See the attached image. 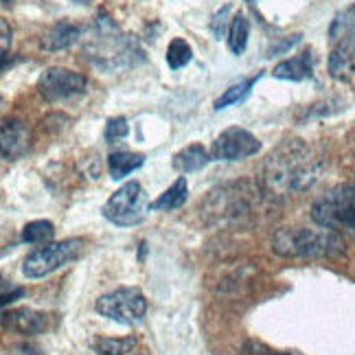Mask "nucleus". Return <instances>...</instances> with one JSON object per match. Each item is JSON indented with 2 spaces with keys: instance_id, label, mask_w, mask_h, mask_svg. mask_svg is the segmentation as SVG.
<instances>
[{
  "instance_id": "f257e3e1",
  "label": "nucleus",
  "mask_w": 355,
  "mask_h": 355,
  "mask_svg": "<svg viewBox=\"0 0 355 355\" xmlns=\"http://www.w3.org/2000/svg\"><path fill=\"white\" fill-rule=\"evenodd\" d=\"M320 162L303 141H285L266 158L259 187L268 200H279L309 189L318 180Z\"/></svg>"
},
{
  "instance_id": "f03ea898",
  "label": "nucleus",
  "mask_w": 355,
  "mask_h": 355,
  "mask_svg": "<svg viewBox=\"0 0 355 355\" xmlns=\"http://www.w3.org/2000/svg\"><path fill=\"white\" fill-rule=\"evenodd\" d=\"M272 250L288 259H336L347 245L336 230L329 228H279L272 235Z\"/></svg>"
},
{
  "instance_id": "7ed1b4c3",
  "label": "nucleus",
  "mask_w": 355,
  "mask_h": 355,
  "mask_svg": "<svg viewBox=\"0 0 355 355\" xmlns=\"http://www.w3.org/2000/svg\"><path fill=\"white\" fill-rule=\"evenodd\" d=\"M97 33L88 46V58L103 71H121L145 62V53L132 35H119L116 24L107 16H97Z\"/></svg>"
},
{
  "instance_id": "20e7f679",
  "label": "nucleus",
  "mask_w": 355,
  "mask_h": 355,
  "mask_svg": "<svg viewBox=\"0 0 355 355\" xmlns=\"http://www.w3.org/2000/svg\"><path fill=\"white\" fill-rule=\"evenodd\" d=\"M266 196L261 187H250L248 182L224 184L209 193L207 215H211L217 224H245L254 215V204Z\"/></svg>"
},
{
  "instance_id": "39448f33",
  "label": "nucleus",
  "mask_w": 355,
  "mask_h": 355,
  "mask_svg": "<svg viewBox=\"0 0 355 355\" xmlns=\"http://www.w3.org/2000/svg\"><path fill=\"white\" fill-rule=\"evenodd\" d=\"M311 220L355 239V184H338L318 196L311 204Z\"/></svg>"
},
{
  "instance_id": "423d86ee",
  "label": "nucleus",
  "mask_w": 355,
  "mask_h": 355,
  "mask_svg": "<svg viewBox=\"0 0 355 355\" xmlns=\"http://www.w3.org/2000/svg\"><path fill=\"white\" fill-rule=\"evenodd\" d=\"M149 204L152 202H147V193H145L143 184L136 180H130L121 189H116L110 196V200L103 204L101 215L110 224L121 226V228L139 226L145 222L147 211H152Z\"/></svg>"
},
{
  "instance_id": "0eeeda50",
  "label": "nucleus",
  "mask_w": 355,
  "mask_h": 355,
  "mask_svg": "<svg viewBox=\"0 0 355 355\" xmlns=\"http://www.w3.org/2000/svg\"><path fill=\"white\" fill-rule=\"evenodd\" d=\"M81 248H84V241L79 237L44 243L42 248H35L33 252L26 254L22 263V275L26 279H42L46 275H53L55 270L73 263L81 254Z\"/></svg>"
},
{
  "instance_id": "6e6552de",
  "label": "nucleus",
  "mask_w": 355,
  "mask_h": 355,
  "mask_svg": "<svg viewBox=\"0 0 355 355\" xmlns=\"http://www.w3.org/2000/svg\"><path fill=\"white\" fill-rule=\"evenodd\" d=\"M94 309L99 316L119 324H139L147 313V298L139 288H116L99 296Z\"/></svg>"
},
{
  "instance_id": "1a4fd4ad",
  "label": "nucleus",
  "mask_w": 355,
  "mask_h": 355,
  "mask_svg": "<svg viewBox=\"0 0 355 355\" xmlns=\"http://www.w3.org/2000/svg\"><path fill=\"white\" fill-rule=\"evenodd\" d=\"M261 149V141L248 130H243L239 125L224 130L215 139L211 147V158L213 160H224V162H237L254 156Z\"/></svg>"
},
{
  "instance_id": "9d476101",
  "label": "nucleus",
  "mask_w": 355,
  "mask_h": 355,
  "mask_svg": "<svg viewBox=\"0 0 355 355\" xmlns=\"http://www.w3.org/2000/svg\"><path fill=\"white\" fill-rule=\"evenodd\" d=\"M86 90V77L62 66H51L37 79V92L46 101L71 99Z\"/></svg>"
},
{
  "instance_id": "9b49d317",
  "label": "nucleus",
  "mask_w": 355,
  "mask_h": 355,
  "mask_svg": "<svg viewBox=\"0 0 355 355\" xmlns=\"http://www.w3.org/2000/svg\"><path fill=\"white\" fill-rule=\"evenodd\" d=\"M3 327L7 331L20 334V336H37L49 329V316L44 311L18 307V309L3 313Z\"/></svg>"
},
{
  "instance_id": "f8f14e48",
  "label": "nucleus",
  "mask_w": 355,
  "mask_h": 355,
  "mask_svg": "<svg viewBox=\"0 0 355 355\" xmlns=\"http://www.w3.org/2000/svg\"><path fill=\"white\" fill-rule=\"evenodd\" d=\"M29 128L20 119H5L3 130H0V147H3L5 160H18L29 152Z\"/></svg>"
},
{
  "instance_id": "ddd939ff",
  "label": "nucleus",
  "mask_w": 355,
  "mask_h": 355,
  "mask_svg": "<svg viewBox=\"0 0 355 355\" xmlns=\"http://www.w3.org/2000/svg\"><path fill=\"white\" fill-rule=\"evenodd\" d=\"M277 79H285V81H303L309 79L313 75V51L305 49L303 53L290 58V60H283L275 66L272 71Z\"/></svg>"
},
{
  "instance_id": "4468645a",
  "label": "nucleus",
  "mask_w": 355,
  "mask_h": 355,
  "mask_svg": "<svg viewBox=\"0 0 355 355\" xmlns=\"http://www.w3.org/2000/svg\"><path fill=\"white\" fill-rule=\"evenodd\" d=\"M79 37H81V26L75 22L62 20L58 24H53L51 29L42 35L40 46H42L44 51H64V49H71L73 44H77Z\"/></svg>"
},
{
  "instance_id": "2eb2a0df",
  "label": "nucleus",
  "mask_w": 355,
  "mask_h": 355,
  "mask_svg": "<svg viewBox=\"0 0 355 355\" xmlns=\"http://www.w3.org/2000/svg\"><path fill=\"white\" fill-rule=\"evenodd\" d=\"M209 162H211V152H207L204 145L200 143H191L173 156L171 167L180 173H193V171L204 169Z\"/></svg>"
},
{
  "instance_id": "dca6fc26",
  "label": "nucleus",
  "mask_w": 355,
  "mask_h": 355,
  "mask_svg": "<svg viewBox=\"0 0 355 355\" xmlns=\"http://www.w3.org/2000/svg\"><path fill=\"white\" fill-rule=\"evenodd\" d=\"M355 68V37L343 40L334 44L329 55V75L336 79H345Z\"/></svg>"
},
{
  "instance_id": "f3484780",
  "label": "nucleus",
  "mask_w": 355,
  "mask_h": 355,
  "mask_svg": "<svg viewBox=\"0 0 355 355\" xmlns=\"http://www.w3.org/2000/svg\"><path fill=\"white\" fill-rule=\"evenodd\" d=\"M145 165V154L141 152H114L107 156V171L112 180H123L132 171L141 169Z\"/></svg>"
},
{
  "instance_id": "a211bd4d",
  "label": "nucleus",
  "mask_w": 355,
  "mask_h": 355,
  "mask_svg": "<svg viewBox=\"0 0 355 355\" xmlns=\"http://www.w3.org/2000/svg\"><path fill=\"white\" fill-rule=\"evenodd\" d=\"M187 198H189L187 178H178V180L165 191V193L158 196L152 204H149V209H152V211H175L187 202Z\"/></svg>"
},
{
  "instance_id": "6ab92c4d",
  "label": "nucleus",
  "mask_w": 355,
  "mask_h": 355,
  "mask_svg": "<svg viewBox=\"0 0 355 355\" xmlns=\"http://www.w3.org/2000/svg\"><path fill=\"white\" fill-rule=\"evenodd\" d=\"M136 349V338H110V336H97L92 340V351L97 355H128Z\"/></svg>"
},
{
  "instance_id": "aec40b11",
  "label": "nucleus",
  "mask_w": 355,
  "mask_h": 355,
  "mask_svg": "<svg viewBox=\"0 0 355 355\" xmlns=\"http://www.w3.org/2000/svg\"><path fill=\"white\" fill-rule=\"evenodd\" d=\"M349 37H355V5L338 11L336 18L331 20V26H329L331 44H338V42H343V40H349Z\"/></svg>"
},
{
  "instance_id": "412c9836",
  "label": "nucleus",
  "mask_w": 355,
  "mask_h": 355,
  "mask_svg": "<svg viewBox=\"0 0 355 355\" xmlns=\"http://www.w3.org/2000/svg\"><path fill=\"white\" fill-rule=\"evenodd\" d=\"M259 79H261V73H257V75H252L248 79H243V81H239V84H233L228 90L222 92V97L215 99L213 107H215L217 112H220V110H224V107H228V105L243 101L250 94V90L254 88V84H257Z\"/></svg>"
},
{
  "instance_id": "4be33fe9",
  "label": "nucleus",
  "mask_w": 355,
  "mask_h": 355,
  "mask_svg": "<svg viewBox=\"0 0 355 355\" xmlns=\"http://www.w3.org/2000/svg\"><path fill=\"white\" fill-rule=\"evenodd\" d=\"M248 37H250V22L243 13H237V16L230 20V29H228V46L235 55H241L248 46Z\"/></svg>"
},
{
  "instance_id": "5701e85b",
  "label": "nucleus",
  "mask_w": 355,
  "mask_h": 355,
  "mask_svg": "<svg viewBox=\"0 0 355 355\" xmlns=\"http://www.w3.org/2000/svg\"><path fill=\"white\" fill-rule=\"evenodd\" d=\"M55 237V226L49 220H33L22 228L20 241L22 243H51V239Z\"/></svg>"
},
{
  "instance_id": "b1692460",
  "label": "nucleus",
  "mask_w": 355,
  "mask_h": 355,
  "mask_svg": "<svg viewBox=\"0 0 355 355\" xmlns=\"http://www.w3.org/2000/svg\"><path fill=\"white\" fill-rule=\"evenodd\" d=\"M193 58V49L182 37H173L167 46V64L171 71H180L182 66H187Z\"/></svg>"
},
{
  "instance_id": "393cba45",
  "label": "nucleus",
  "mask_w": 355,
  "mask_h": 355,
  "mask_svg": "<svg viewBox=\"0 0 355 355\" xmlns=\"http://www.w3.org/2000/svg\"><path fill=\"white\" fill-rule=\"evenodd\" d=\"M241 355H303L298 351H277L268 347L261 340H245V345L241 349Z\"/></svg>"
},
{
  "instance_id": "a878e982",
  "label": "nucleus",
  "mask_w": 355,
  "mask_h": 355,
  "mask_svg": "<svg viewBox=\"0 0 355 355\" xmlns=\"http://www.w3.org/2000/svg\"><path fill=\"white\" fill-rule=\"evenodd\" d=\"M130 134V125H128V119L125 116H112L110 121H107L105 125V141H121L125 139V136Z\"/></svg>"
},
{
  "instance_id": "bb28decb",
  "label": "nucleus",
  "mask_w": 355,
  "mask_h": 355,
  "mask_svg": "<svg viewBox=\"0 0 355 355\" xmlns=\"http://www.w3.org/2000/svg\"><path fill=\"white\" fill-rule=\"evenodd\" d=\"M230 11H233V9H230V5H226L222 11H217L215 16H213V20H211V31L215 33L217 40H222L224 33H228V29H230V24H228Z\"/></svg>"
},
{
  "instance_id": "cd10ccee",
  "label": "nucleus",
  "mask_w": 355,
  "mask_h": 355,
  "mask_svg": "<svg viewBox=\"0 0 355 355\" xmlns=\"http://www.w3.org/2000/svg\"><path fill=\"white\" fill-rule=\"evenodd\" d=\"M300 40H303V35L300 33H294V35H288L279 40V42H275L270 49H268V58H275V55H283V53H288L292 46H296Z\"/></svg>"
},
{
  "instance_id": "c85d7f7f",
  "label": "nucleus",
  "mask_w": 355,
  "mask_h": 355,
  "mask_svg": "<svg viewBox=\"0 0 355 355\" xmlns=\"http://www.w3.org/2000/svg\"><path fill=\"white\" fill-rule=\"evenodd\" d=\"M0 29H3V42H0V53H3V58H7L9 44H11V29H9V22L5 18L0 20Z\"/></svg>"
},
{
  "instance_id": "c756f323",
  "label": "nucleus",
  "mask_w": 355,
  "mask_h": 355,
  "mask_svg": "<svg viewBox=\"0 0 355 355\" xmlns=\"http://www.w3.org/2000/svg\"><path fill=\"white\" fill-rule=\"evenodd\" d=\"M24 294H26V290H24V288H13V292H11V294H9V292H7V294H3V307L7 309V307H9V303H13V300H16V298H22Z\"/></svg>"
},
{
  "instance_id": "7c9ffc66",
  "label": "nucleus",
  "mask_w": 355,
  "mask_h": 355,
  "mask_svg": "<svg viewBox=\"0 0 355 355\" xmlns=\"http://www.w3.org/2000/svg\"><path fill=\"white\" fill-rule=\"evenodd\" d=\"M73 3H77V5H90L92 0H73Z\"/></svg>"
},
{
  "instance_id": "2f4dec72",
  "label": "nucleus",
  "mask_w": 355,
  "mask_h": 355,
  "mask_svg": "<svg viewBox=\"0 0 355 355\" xmlns=\"http://www.w3.org/2000/svg\"><path fill=\"white\" fill-rule=\"evenodd\" d=\"M13 3H16V0H3V7L7 9V7H11Z\"/></svg>"
},
{
  "instance_id": "473e14b6",
  "label": "nucleus",
  "mask_w": 355,
  "mask_h": 355,
  "mask_svg": "<svg viewBox=\"0 0 355 355\" xmlns=\"http://www.w3.org/2000/svg\"><path fill=\"white\" fill-rule=\"evenodd\" d=\"M245 3H248V5H257V0H245Z\"/></svg>"
}]
</instances>
